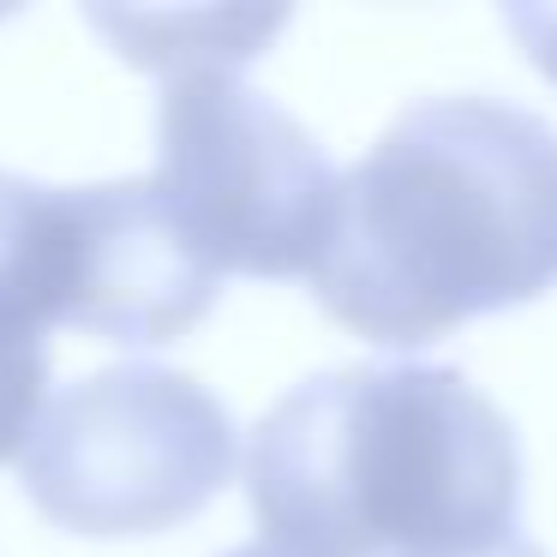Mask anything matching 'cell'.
Returning <instances> with one entry per match:
<instances>
[{
  "label": "cell",
  "mask_w": 557,
  "mask_h": 557,
  "mask_svg": "<svg viewBox=\"0 0 557 557\" xmlns=\"http://www.w3.org/2000/svg\"><path fill=\"white\" fill-rule=\"evenodd\" d=\"M312 300L377 348L528 306L557 282V126L497 97H425L342 174Z\"/></svg>",
  "instance_id": "6da1fadb"
},
{
  "label": "cell",
  "mask_w": 557,
  "mask_h": 557,
  "mask_svg": "<svg viewBox=\"0 0 557 557\" xmlns=\"http://www.w3.org/2000/svg\"><path fill=\"white\" fill-rule=\"evenodd\" d=\"M246 497L282 557H485L521 540V449L456 366H342L252 425Z\"/></svg>",
  "instance_id": "7a4b0ae2"
},
{
  "label": "cell",
  "mask_w": 557,
  "mask_h": 557,
  "mask_svg": "<svg viewBox=\"0 0 557 557\" xmlns=\"http://www.w3.org/2000/svg\"><path fill=\"white\" fill-rule=\"evenodd\" d=\"M234 420L193 372L102 366L42 408L18 480L66 533L126 540L198 516L234 480Z\"/></svg>",
  "instance_id": "3957f363"
},
{
  "label": "cell",
  "mask_w": 557,
  "mask_h": 557,
  "mask_svg": "<svg viewBox=\"0 0 557 557\" xmlns=\"http://www.w3.org/2000/svg\"><path fill=\"white\" fill-rule=\"evenodd\" d=\"M145 181L216 276H312L342 186L288 109L216 66L162 85Z\"/></svg>",
  "instance_id": "277c9868"
},
{
  "label": "cell",
  "mask_w": 557,
  "mask_h": 557,
  "mask_svg": "<svg viewBox=\"0 0 557 557\" xmlns=\"http://www.w3.org/2000/svg\"><path fill=\"white\" fill-rule=\"evenodd\" d=\"M78 198V312L73 330L121 348L181 342L216 306L222 276L186 246L150 181L73 186Z\"/></svg>",
  "instance_id": "5b68a950"
},
{
  "label": "cell",
  "mask_w": 557,
  "mask_h": 557,
  "mask_svg": "<svg viewBox=\"0 0 557 557\" xmlns=\"http://www.w3.org/2000/svg\"><path fill=\"white\" fill-rule=\"evenodd\" d=\"M78 306V198L0 169V461L18 456L49 396V330Z\"/></svg>",
  "instance_id": "8992f818"
},
{
  "label": "cell",
  "mask_w": 557,
  "mask_h": 557,
  "mask_svg": "<svg viewBox=\"0 0 557 557\" xmlns=\"http://www.w3.org/2000/svg\"><path fill=\"white\" fill-rule=\"evenodd\" d=\"M90 25L109 30L114 49L138 66L157 73H234L240 61H252L288 13H90Z\"/></svg>",
  "instance_id": "52a82bcc"
},
{
  "label": "cell",
  "mask_w": 557,
  "mask_h": 557,
  "mask_svg": "<svg viewBox=\"0 0 557 557\" xmlns=\"http://www.w3.org/2000/svg\"><path fill=\"white\" fill-rule=\"evenodd\" d=\"M504 25L521 37L528 61L545 78H557V7H504Z\"/></svg>",
  "instance_id": "ba28073f"
},
{
  "label": "cell",
  "mask_w": 557,
  "mask_h": 557,
  "mask_svg": "<svg viewBox=\"0 0 557 557\" xmlns=\"http://www.w3.org/2000/svg\"><path fill=\"white\" fill-rule=\"evenodd\" d=\"M485 557H545L533 540H509V545H497V552H485Z\"/></svg>",
  "instance_id": "9c48e42d"
},
{
  "label": "cell",
  "mask_w": 557,
  "mask_h": 557,
  "mask_svg": "<svg viewBox=\"0 0 557 557\" xmlns=\"http://www.w3.org/2000/svg\"><path fill=\"white\" fill-rule=\"evenodd\" d=\"M222 557H282L276 545H234V552H222Z\"/></svg>",
  "instance_id": "30bf717a"
}]
</instances>
